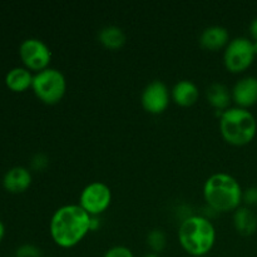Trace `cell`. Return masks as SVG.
Returning a JSON list of instances; mask_svg holds the SVG:
<instances>
[{
    "mask_svg": "<svg viewBox=\"0 0 257 257\" xmlns=\"http://www.w3.org/2000/svg\"><path fill=\"white\" fill-rule=\"evenodd\" d=\"M253 48H255V53L257 55V42H253Z\"/></svg>",
    "mask_w": 257,
    "mask_h": 257,
    "instance_id": "484cf974",
    "label": "cell"
},
{
    "mask_svg": "<svg viewBox=\"0 0 257 257\" xmlns=\"http://www.w3.org/2000/svg\"><path fill=\"white\" fill-rule=\"evenodd\" d=\"M198 95H200V90H198L197 84L190 79L178 80L171 90L172 99L183 107L192 105L198 99Z\"/></svg>",
    "mask_w": 257,
    "mask_h": 257,
    "instance_id": "4fadbf2b",
    "label": "cell"
},
{
    "mask_svg": "<svg viewBox=\"0 0 257 257\" xmlns=\"http://www.w3.org/2000/svg\"><path fill=\"white\" fill-rule=\"evenodd\" d=\"M17 257H42V251L34 245H23L17 250Z\"/></svg>",
    "mask_w": 257,
    "mask_h": 257,
    "instance_id": "d6986e66",
    "label": "cell"
},
{
    "mask_svg": "<svg viewBox=\"0 0 257 257\" xmlns=\"http://www.w3.org/2000/svg\"><path fill=\"white\" fill-rule=\"evenodd\" d=\"M19 54L23 63L29 69L40 70L45 69L52 59V50L43 40L37 38L25 39L19 47Z\"/></svg>",
    "mask_w": 257,
    "mask_h": 257,
    "instance_id": "ba28073f",
    "label": "cell"
},
{
    "mask_svg": "<svg viewBox=\"0 0 257 257\" xmlns=\"http://www.w3.org/2000/svg\"><path fill=\"white\" fill-rule=\"evenodd\" d=\"M4 233H5V227H4V223L0 221V241L3 240V237H4Z\"/></svg>",
    "mask_w": 257,
    "mask_h": 257,
    "instance_id": "cb8c5ba5",
    "label": "cell"
},
{
    "mask_svg": "<svg viewBox=\"0 0 257 257\" xmlns=\"http://www.w3.org/2000/svg\"><path fill=\"white\" fill-rule=\"evenodd\" d=\"M32 88L40 100L47 104H54L64 95L67 80L59 69L48 67L33 77Z\"/></svg>",
    "mask_w": 257,
    "mask_h": 257,
    "instance_id": "5b68a950",
    "label": "cell"
},
{
    "mask_svg": "<svg viewBox=\"0 0 257 257\" xmlns=\"http://www.w3.org/2000/svg\"><path fill=\"white\" fill-rule=\"evenodd\" d=\"M30 183H32V173L29 172V170L20 166L10 168L3 177L4 187L13 193L23 192L29 187Z\"/></svg>",
    "mask_w": 257,
    "mask_h": 257,
    "instance_id": "8fae6325",
    "label": "cell"
},
{
    "mask_svg": "<svg viewBox=\"0 0 257 257\" xmlns=\"http://www.w3.org/2000/svg\"><path fill=\"white\" fill-rule=\"evenodd\" d=\"M98 39L104 47L109 48V49H118V48L123 47L127 37L122 28L115 27V25H107L99 30Z\"/></svg>",
    "mask_w": 257,
    "mask_h": 257,
    "instance_id": "e0dca14e",
    "label": "cell"
},
{
    "mask_svg": "<svg viewBox=\"0 0 257 257\" xmlns=\"http://www.w3.org/2000/svg\"><path fill=\"white\" fill-rule=\"evenodd\" d=\"M112 201V191L100 181H94L83 188L79 196V206L90 216H97L107 210Z\"/></svg>",
    "mask_w": 257,
    "mask_h": 257,
    "instance_id": "52a82bcc",
    "label": "cell"
},
{
    "mask_svg": "<svg viewBox=\"0 0 257 257\" xmlns=\"http://www.w3.org/2000/svg\"><path fill=\"white\" fill-rule=\"evenodd\" d=\"M232 99L237 104V107L246 108L257 103V78L252 75H247L235 83L231 89Z\"/></svg>",
    "mask_w": 257,
    "mask_h": 257,
    "instance_id": "30bf717a",
    "label": "cell"
},
{
    "mask_svg": "<svg viewBox=\"0 0 257 257\" xmlns=\"http://www.w3.org/2000/svg\"><path fill=\"white\" fill-rule=\"evenodd\" d=\"M256 57L253 42L246 37L233 38L226 45L223 62L226 68L233 73L242 72L252 64Z\"/></svg>",
    "mask_w": 257,
    "mask_h": 257,
    "instance_id": "8992f818",
    "label": "cell"
},
{
    "mask_svg": "<svg viewBox=\"0 0 257 257\" xmlns=\"http://www.w3.org/2000/svg\"><path fill=\"white\" fill-rule=\"evenodd\" d=\"M47 165H48V158L47 156L43 155V153H38V155H35L32 161V166L35 168V170H43Z\"/></svg>",
    "mask_w": 257,
    "mask_h": 257,
    "instance_id": "7402d4cb",
    "label": "cell"
},
{
    "mask_svg": "<svg viewBox=\"0 0 257 257\" xmlns=\"http://www.w3.org/2000/svg\"><path fill=\"white\" fill-rule=\"evenodd\" d=\"M170 98L171 94L167 85L162 80L156 79L146 85L141 95V102L147 112L158 114L168 107Z\"/></svg>",
    "mask_w": 257,
    "mask_h": 257,
    "instance_id": "9c48e42d",
    "label": "cell"
},
{
    "mask_svg": "<svg viewBox=\"0 0 257 257\" xmlns=\"http://www.w3.org/2000/svg\"><path fill=\"white\" fill-rule=\"evenodd\" d=\"M103 257H135L132 251L130 250L125 246H113L109 250H107V252L104 253Z\"/></svg>",
    "mask_w": 257,
    "mask_h": 257,
    "instance_id": "ffe728a7",
    "label": "cell"
},
{
    "mask_svg": "<svg viewBox=\"0 0 257 257\" xmlns=\"http://www.w3.org/2000/svg\"><path fill=\"white\" fill-rule=\"evenodd\" d=\"M92 216L79 205H64L50 220V235L58 246L69 248L79 243L90 231Z\"/></svg>",
    "mask_w": 257,
    "mask_h": 257,
    "instance_id": "6da1fadb",
    "label": "cell"
},
{
    "mask_svg": "<svg viewBox=\"0 0 257 257\" xmlns=\"http://www.w3.org/2000/svg\"><path fill=\"white\" fill-rule=\"evenodd\" d=\"M147 245L150 246L153 253L162 252L165 250L166 245H167L166 233L160 228H155V230L150 231L147 235Z\"/></svg>",
    "mask_w": 257,
    "mask_h": 257,
    "instance_id": "ac0fdd59",
    "label": "cell"
},
{
    "mask_svg": "<svg viewBox=\"0 0 257 257\" xmlns=\"http://www.w3.org/2000/svg\"><path fill=\"white\" fill-rule=\"evenodd\" d=\"M220 131L222 137L231 145H247L256 136V118L246 108H227L221 113Z\"/></svg>",
    "mask_w": 257,
    "mask_h": 257,
    "instance_id": "277c9868",
    "label": "cell"
},
{
    "mask_svg": "<svg viewBox=\"0 0 257 257\" xmlns=\"http://www.w3.org/2000/svg\"><path fill=\"white\" fill-rule=\"evenodd\" d=\"M33 77L32 73L27 69V68L17 67L13 68L8 72L7 78H5V82H7V85L12 90H15V92H23L27 88L32 87L33 83Z\"/></svg>",
    "mask_w": 257,
    "mask_h": 257,
    "instance_id": "2e32d148",
    "label": "cell"
},
{
    "mask_svg": "<svg viewBox=\"0 0 257 257\" xmlns=\"http://www.w3.org/2000/svg\"><path fill=\"white\" fill-rule=\"evenodd\" d=\"M243 191L235 177L228 173H215L203 186L205 200L213 210L227 212L240 207Z\"/></svg>",
    "mask_w": 257,
    "mask_h": 257,
    "instance_id": "7a4b0ae2",
    "label": "cell"
},
{
    "mask_svg": "<svg viewBox=\"0 0 257 257\" xmlns=\"http://www.w3.org/2000/svg\"><path fill=\"white\" fill-rule=\"evenodd\" d=\"M242 200L247 205L257 206V187H250L246 191H243Z\"/></svg>",
    "mask_w": 257,
    "mask_h": 257,
    "instance_id": "44dd1931",
    "label": "cell"
},
{
    "mask_svg": "<svg viewBox=\"0 0 257 257\" xmlns=\"http://www.w3.org/2000/svg\"><path fill=\"white\" fill-rule=\"evenodd\" d=\"M143 257H160L158 256V253H153V252H150L147 253V255H145Z\"/></svg>",
    "mask_w": 257,
    "mask_h": 257,
    "instance_id": "d4e9b609",
    "label": "cell"
},
{
    "mask_svg": "<svg viewBox=\"0 0 257 257\" xmlns=\"http://www.w3.org/2000/svg\"><path fill=\"white\" fill-rule=\"evenodd\" d=\"M250 33H251V37L255 39V42H257V17L252 20V22H251Z\"/></svg>",
    "mask_w": 257,
    "mask_h": 257,
    "instance_id": "603a6c76",
    "label": "cell"
},
{
    "mask_svg": "<svg viewBox=\"0 0 257 257\" xmlns=\"http://www.w3.org/2000/svg\"><path fill=\"white\" fill-rule=\"evenodd\" d=\"M233 225L238 233L243 236H250L257 230V216L251 208L238 207L233 213Z\"/></svg>",
    "mask_w": 257,
    "mask_h": 257,
    "instance_id": "9a60e30c",
    "label": "cell"
},
{
    "mask_svg": "<svg viewBox=\"0 0 257 257\" xmlns=\"http://www.w3.org/2000/svg\"><path fill=\"white\" fill-rule=\"evenodd\" d=\"M206 95H207V100L216 108L217 110H226L230 108L231 99H232V94L231 90L226 84L221 82H213L206 89Z\"/></svg>",
    "mask_w": 257,
    "mask_h": 257,
    "instance_id": "5bb4252c",
    "label": "cell"
},
{
    "mask_svg": "<svg viewBox=\"0 0 257 257\" xmlns=\"http://www.w3.org/2000/svg\"><path fill=\"white\" fill-rule=\"evenodd\" d=\"M178 238L186 252L192 256H203L215 245L216 230L208 218L191 216L181 223Z\"/></svg>",
    "mask_w": 257,
    "mask_h": 257,
    "instance_id": "3957f363",
    "label": "cell"
},
{
    "mask_svg": "<svg viewBox=\"0 0 257 257\" xmlns=\"http://www.w3.org/2000/svg\"><path fill=\"white\" fill-rule=\"evenodd\" d=\"M230 33L227 28L222 25H211L205 28L200 35V43L203 48L210 50H217L225 47L230 42Z\"/></svg>",
    "mask_w": 257,
    "mask_h": 257,
    "instance_id": "7c38bea8",
    "label": "cell"
}]
</instances>
